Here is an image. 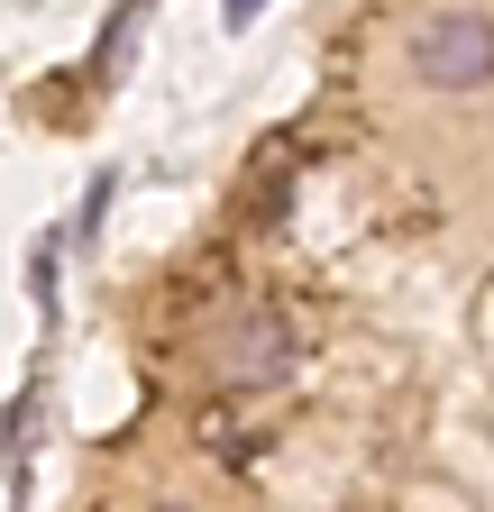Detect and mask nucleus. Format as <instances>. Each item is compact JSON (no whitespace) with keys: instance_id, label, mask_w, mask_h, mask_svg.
Listing matches in <instances>:
<instances>
[{"instance_id":"obj_4","label":"nucleus","mask_w":494,"mask_h":512,"mask_svg":"<svg viewBox=\"0 0 494 512\" xmlns=\"http://www.w3.org/2000/svg\"><path fill=\"white\" fill-rule=\"evenodd\" d=\"M156 512H183V503H156Z\"/></svg>"},{"instance_id":"obj_2","label":"nucleus","mask_w":494,"mask_h":512,"mask_svg":"<svg viewBox=\"0 0 494 512\" xmlns=\"http://www.w3.org/2000/svg\"><path fill=\"white\" fill-rule=\"evenodd\" d=\"M293 357H302V330L284 311H238V320H220L211 330V375L220 384H238V394H257V384H284L293 375Z\"/></svg>"},{"instance_id":"obj_3","label":"nucleus","mask_w":494,"mask_h":512,"mask_svg":"<svg viewBox=\"0 0 494 512\" xmlns=\"http://www.w3.org/2000/svg\"><path fill=\"white\" fill-rule=\"evenodd\" d=\"M257 10L266 0H220V28H257Z\"/></svg>"},{"instance_id":"obj_1","label":"nucleus","mask_w":494,"mask_h":512,"mask_svg":"<svg viewBox=\"0 0 494 512\" xmlns=\"http://www.w3.org/2000/svg\"><path fill=\"white\" fill-rule=\"evenodd\" d=\"M412 74L430 92H476L494 83V19L485 10H440L412 28Z\"/></svg>"}]
</instances>
